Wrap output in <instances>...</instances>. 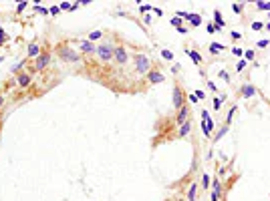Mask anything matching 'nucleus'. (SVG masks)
Returning <instances> with one entry per match:
<instances>
[{
	"mask_svg": "<svg viewBox=\"0 0 270 201\" xmlns=\"http://www.w3.org/2000/svg\"><path fill=\"white\" fill-rule=\"evenodd\" d=\"M268 44H270V40H258V42H256V46H258V48H266Z\"/></svg>",
	"mask_w": 270,
	"mask_h": 201,
	"instance_id": "29",
	"label": "nucleus"
},
{
	"mask_svg": "<svg viewBox=\"0 0 270 201\" xmlns=\"http://www.w3.org/2000/svg\"><path fill=\"white\" fill-rule=\"evenodd\" d=\"M24 64H26V60H22V62H18V64H14V67H12V73H18V70H20Z\"/></svg>",
	"mask_w": 270,
	"mask_h": 201,
	"instance_id": "28",
	"label": "nucleus"
},
{
	"mask_svg": "<svg viewBox=\"0 0 270 201\" xmlns=\"http://www.w3.org/2000/svg\"><path fill=\"white\" fill-rule=\"evenodd\" d=\"M226 133H228V125H224V127H222V129H220V131L216 133V141H220V139H222V137H224Z\"/></svg>",
	"mask_w": 270,
	"mask_h": 201,
	"instance_id": "22",
	"label": "nucleus"
},
{
	"mask_svg": "<svg viewBox=\"0 0 270 201\" xmlns=\"http://www.w3.org/2000/svg\"><path fill=\"white\" fill-rule=\"evenodd\" d=\"M4 40H6V30H4V28H0V44H2Z\"/></svg>",
	"mask_w": 270,
	"mask_h": 201,
	"instance_id": "38",
	"label": "nucleus"
},
{
	"mask_svg": "<svg viewBox=\"0 0 270 201\" xmlns=\"http://www.w3.org/2000/svg\"><path fill=\"white\" fill-rule=\"evenodd\" d=\"M232 8H234V12H236V14H240V12H242V4H232Z\"/></svg>",
	"mask_w": 270,
	"mask_h": 201,
	"instance_id": "39",
	"label": "nucleus"
},
{
	"mask_svg": "<svg viewBox=\"0 0 270 201\" xmlns=\"http://www.w3.org/2000/svg\"><path fill=\"white\" fill-rule=\"evenodd\" d=\"M256 8L258 10H268L270 12V2H256Z\"/></svg>",
	"mask_w": 270,
	"mask_h": 201,
	"instance_id": "23",
	"label": "nucleus"
},
{
	"mask_svg": "<svg viewBox=\"0 0 270 201\" xmlns=\"http://www.w3.org/2000/svg\"><path fill=\"white\" fill-rule=\"evenodd\" d=\"M48 62H51V54L48 52H41L38 56H36V62H34V68L36 70H42V68L47 67Z\"/></svg>",
	"mask_w": 270,
	"mask_h": 201,
	"instance_id": "5",
	"label": "nucleus"
},
{
	"mask_svg": "<svg viewBox=\"0 0 270 201\" xmlns=\"http://www.w3.org/2000/svg\"><path fill=\"white\" fill-rule=\"evenodd\" d=\"M240 36H242V34H240V32H236V30L232 32V38H234V40H238V38H240Z\"/></svg>",
	"mask_w": 270,
	"mask_h": 201,
	"instance_id": "44",
	"label": "nucleus"
},
{
	"mask_svg": "<svg viewBox=\"0 0 270 201\" xmlns=\"http://www.w3.org/2000/svg\"><path fill=\"white\" fill-rule=\"evenodd\" d=\"M246 64H248V60H246V58L238 60V64H236V70H238V73H242L244 68H246Z\"/></svg>",
	"mask_w": 270,
	"mask_h": 201,
	"instance_id": "21",
	"label": "nucleus"
},
{
	"mask_svg": "<svg viewBox=\"0 0 270 201\" xmlns=\"http://www.w3.org/2000/svg\"><path fill=\"white\" fill-rule=\"evenodd\" d=\"M177 32H179V34H186V32H188V28L182 26V28H177Z\"/></svg>",
	"mask_w": 270,
	"mask_h": 201,
	"instance_id": "47",
	"label": "nucleus"
},
{
	"mask_svg": "<svg viewBox=\"0 0 270 201\" xmlns=\"http://www.w3.org/2000/svg\"><path fill=\"white\" fill-rule=\"evenodd\" d=\"M34 10H36V12H38V14H48V10H47V8L38 6V4H34Z\"/></svg>",
	"mask_w": 270,
	"mask_h": 201,
	"instance_id": "31",
	"label": "nucleus"
},
{
	"mask_svg": "<svg viewBox=\"0 0 270 201\" xmlns=\"http://www.w3.org/2000/svg\"><path fill=\"white\" fill-rule=\"evenodd\" d=\"M214 121H212V117H210V113L208 111H202V131H204V135L206 137H210L212 135V131H214Z\"/></svg>",
	"mask_w": 270,
	"mask_h": 201,
	"instance_id": "4",
	"label": "nucleus"
},
{
	"mask_svg": "<svg viewBox=\"0 0 270 201\" xmlns=\"http://www.w3.org/2000/svg\"><path fill=\"white\" fill-rule=\"evenodd\" d=\"M198 97V99H204V97H206V93H204V91H196V93H194Z\"/></svg>",
	"mask_w": 270,
	"mask_h": 201,
	"instance_id": "42",
	"label": "nucleus"
},
{
	"mask_svg": "<svg viewBox=\"0 0 270 201\" xmlns=\"http://www.w3.org/2000/svg\"><path fill=\"white\" fill-rule=\"evenodd\" d=\"M220 79H224L226 82H230V74H228V70H220Z\"/></svg>",
	"mask_w": 270,
	"mask_h": 201,
	"instance_id": "32",
	"label": "nucleus"
},
{
	"mask_svg": "<svg viewBox=\"0 0 270 201\" xmlns=\"http://www.w3.org/2000/svg\"><path fill=\"white\" fill-rule=\"evenodd\" d=\"M161 56L165 60H173V52H171V50H161Z\"/></svg>",
	"mask_w": 270,
	"mask_h": 201,
	"instance_id": "25",
	"label": "nucleus"
},
{
	"mask_svg": "<svg viewBox=\"0 0 270 201\" xmlns=\"http://www.w3.org/2000/svg\"><path fill=\"white\" fill-rule=\"evenodd\" d=\"M188 113H189V111H188V109H186V107H182V109H179V113H177V125H183V123H186V121H188Z\"/></svg>",
	"mask_w": 270,
	"mask_h": 201,
	"instance_id": "13",
	"label": "nucleus"
},
{
	"mask_svg": "<svg viewBox=\"0 0 270 201\" xmlns=\"http://www.w3.org/2000/svg\"><path fill=\"white\" fill-rule=\"evenodd\" d=\"M101 30H93V32L89 34V40H97V38H101Z\"/></svg>",
	"mask_w": 270,
	"mask_h": 201,
	"instance_id": "24",
	"label": "nucleus"
},
{
	"mask_svg": "<svg viewBox=\"0 0 270 201\" xmlns=\"http://www.w3.org/2000/svg\"><path fill=\"white\" fill-rule=\"evenodd\" d=\"M135 70L137 73H149L151 70V60L145 54H135Z\"/></svg>",
	"mask_w": 270,
	"mask_h": 201,
	"instance_id": "1",
	"label": "nucleus"
},
{
	"mask_svg": "<svg viewBox=\"0 0 270 201\" xmlns=\"http://www.w3.org/2000/svg\"><path fill=\"white\" fill-rule=\"evenodd\" d=\"M30 74H18V76H16V82H18V87H28V85H30Z\"/></svg>",
	"mask_w": 270,
	"mask_h": 201,
	"instance_id": "12",
	"label": "nucleus"
},
{
	"mask_svg": "<svg viewBox=\"0 0 270 201\" xmlns=\"http://www.w3.org/2000/svg\"><path fill=\"white\" fill-rule=\"evenodd\" d=\"M188 54H189V58L194 60L196 64H200V62H202V56H200V52H196V50H188Z\"/></svg>",
	"mask_w": 270,
	"mask_h": 201,
	"instance_id": "18",
	"label": "nucleus"
},
{
	"mask_svg": "<svg viewBox=\"0 0 270 201\" xmlns=\"http://www.w3.org/2000/svg\"><path fill=\"white\" fill-rule=\"evenodd\" d=\"M256 94V87H252V85H244L242 87V97L244 99H250V97H254Z\"/></svg>",
	"mask_w": 270,
	"mask_h": 201,
	"instance_id": "11",
	"label": "nucleus"
},
{
	"mask_svg": "<svg viewBox=\"0 0 270 201\" xmlns=\"http://www.w3.org/2000/svg\"><path fill=\"white\" fill-rule=\"evenodd\" d=\"M196 191H198V185H192V187H189V191H188L189 201H196Z\"/></svg>",
	"mask_w": 270,
	"mask_h": 201,
	"instance_id": "20",
	"label": "nucleus"
},
{
	"mask_svg": "<svg viewBox=\"0 0 270 201\" xmlns=\"http://www.w3.org/2000/svg\"><path fill=\"white\" fill-rule=\"evenodd\" d=\"M208 88H210V91H214V93H216V82H212V80H208Z\"/></svg>",
	"mask_w": 270,
	"mask_h": 201,
	"instance_id": "41",
	"label": "nucleus"
},
{
	"mask_svg": "<svg viewBox=\"0 0 270 201\" xmlns=\"http://www.w3.org/2000/svg\"><path fill=\"white\" fill-rule=\"evenodd\" d=\"M171 24H173L176 28H182V18H177V16L176 18H171Z\"/></svg>",
	"mask_w": 270,
	"mask_h": 201,
	"instance_id": "30",
	"label": "nucleus"
},
{
	"mask_svg": "<svg viewBox=\"0 0 270 201\" xmlns=\"http://www.w3.org/2000/svg\"><path fill=\"white\" fill-rule=\"evenodd\" d=\"M139 10H141V12H149V10H151V4H141Z\"/></svg>",
	"mask_w": 270,
	"mask_h": 201,
	"instance_id": "40",
	"label": "nucleus"
},
{
	"mask_svg": "<svg viewBox=\"0 0 270 201\" xmlns=\"http://www.w3.org/2000/svg\"><path fill=\"white\" fill-rule=\"evenodd\" d=\"M143 22H145V24H149V22H151V16H149V14H145V16H143Z\"/></svg>",
	"mask_w": 270,
	"mask_h": 201,
	"instance_id": "43",
	"label": "nucleus"
},
{
	"mask_svg": "<svg viewBox=\"0 0 270 201\" xmlns=\"http://www.w3.org/2000/svg\"><path fill=\"white\" fill-rule=\"evenodd\" d=\"M113 56L119 64H125V62H127V50H125V46H115L113 48Z\"/></svg>",
	"mask_w": 270,
	"mask_h": 201,
	"instance_id": "6",
	"label": "nucleus"
},
{
	"mask_svg": "<svg viewBox=\"0 0 270 201\" xmlns=\"http://www.w3.org/2000/svg\"><path fill=\"white\" fill-rule=\"evenodd\" d=\"M268 18H270V12H268Z\"/></svg>",
	"mask_w": 270,
	"mask_h": 201,
	"instance_id": "50",
	"label": "nucleus"
},
{
	"mask_svg": "<svg viewBox=\"0 0 270 201\" xmlns=\"http://www.w3.org/2000/svg\"><path fill=\"white\" fill-rule=\"evenodd\" d=\"M260 28H264L262 22H252V30H260Z\"/></svg>",
	"mask_w": 270,
	"mask_h": 201,
	"instance_id": "37",
	"label": "nucleus"
},
{
	"mask_svg": "<svg viewBox=\"0 0 270 201\" xmlns=\"http://www.w3.org/2000/svg\"><path fill=\"white\" fill-rule=\"evenodd\" d=\"M220 30H222V28H220V26H216V24H208V32H210V34L220 32Z\"/></svg>",
	"mask_w": 270,
	"mask_h": 201,
	"instance_id": "27",
	"label": "nucleus"
},
{
	"mask_svg": "<svg viewBox=\"0 0 270 201\" xmlns=\"http://www.w3.org/2000/svg\"><path fill=\"white\" fill-rule=\"evenodd\" d=\"M202 185H204V189H208V187H210V175H204Z\"/></svg>",
	"mask_w": 270,
	"mask_h": 201,
	"instance_id": "33",
	"label": "nucleus"
},
{
	"mask_svg": "<svg viewBox=\"0 0 270 201\" xmlns=\"http://www.w3.org/2000/svg\"><path fill=\"white\" fill-rule=\"evenodd\" d=\"M59 10H61L59 6H51V8H48V14H53V16H57V14H59Z\"/></svg>",
	"mask_w": 270,
	"mask_h": 201,
	"instance_id": "36",
	"label": "nucleus"
},
{
	"mask_svg": "<svg viewBox=\"0 0 270 201\" xmlns=\"http://www.w3.org/2000/svg\"><path fill=\"white\" fill-rule=\"evenodd\" d=\"M266 30H270V22H268V24H266Z\"/></svg>",
	"mask_w": 270,
	"mask_h": 201,
	"instance_id": "49",
	"label": "nucleus"
},
{
	"mask_svg": "<svg viewBox=\"0 0 270 201\" xmlns=\"http://www.w3.org/2000/svg\"><path fill=\"white\" fill-rule=\"evenodd\" d=\"M214 20H216V26L224 28V24H226V22H224V18H222V12H220V10H216V12H214Z\"/></svg>",
	"mask_w": 270,
	"mask_h": 201,
	"instance_id": "17",
	"label": "nucleus"
},
{
	"mask_svg": "<svg viewBox=\"0 0 270 201\" xmlns=\"http://www.w3.org/2000/svg\"><path fill=\"white\" fill-rule=\"evenodd\" d=\"M220 197H222V185H220V181L214 179V191H212V195H210V199L212 201H220Z\"/></svg>",
	"mask_w": 270,
	"mask_h": 201,
	"instance_id": "9",
	"label": "nucleus"
},
{
	"mask_svg": "<svg viewBox=\"0 0 270 201\" xmlns=\"http://www.w3.org/2000/svg\"><path fill=\"white\" fill-rule=\"evenodd\" d=\"M113 48L115 46H111V44H99L95 52L99 54V58H101L103 62H109V60L113 58Z\"/></svg>",
	"mask_w": 270,
	"mask_h": 201,
	"instance_id": "3",
	"label": "nucleus"
},
{
	"mask_svg": "<svg viewBox=\"0 0 270 201\" xmlns=\"http://www.w3.org/2000/svg\"><path fill=\"white\" fill-rule=\"evenodd\" d=\"M224 50V44H220V42H212L210 44V52L212 54H218V52H222Z\"/></svg>",
	"mask_w": 270,
	"mask_h": 201,
	"instance_id": "16",
	"label": "nucleus"
},
{
	"mask_svg": "<svg viewBox=\"0 0 270 201\" xmlns=\"http://www.w3.org/2000/svg\"><path fill=\"white\" fill-rule=\"evenodd\" d=\"M234 54H236V56H240V54H244V50H242V48H234Z\"/></svg>",
	"mask_w": 270,
	"mask_h": 201,
	"instance_id": "45",
	"label": "nucleus"
},
{
	"mask_svg": "<svg viewBox=\"0 0 270 201\" xmlns=\"http://www.w3.org/2000/svg\"><path fill=\"white\" fill-rule=\"evenodd\" d=\"M147 79H149V82H151V85H157V82H163V79H165V76H163L159 70H149V73H147Z\"/></svg>",
	"mask_w": 270,
	"mask_h": 201,
	"instance_id": "8",
	"label": "nucleus"
},
{
	"mask_svg": "<svg viewBox=\"0 0 270 201\" xmlns=\"http://www.w3.org/2000/svg\"><path fill=\"white\" fill-rule=\"evenodd\" d=\"M59 56H61L65 62H79V60H81V54L75 52V50H71L69 46H61L59 48Z\"/></svg>",
	"mask_w": 270,
	"mask_h": 201,
	"instance_id": "2",
	"label": "nucleus"
},
{
	"mask_svg": "<svg viewBox=\"0 0 270 201\" xmlns=\"http://www.w3.org/2000/svg\"><path fill=\"white\" fill-rule=\"evenodd\" d=\"M189 131H192V123L189 121H186L183 125H179V137H188Z\"/></svg>",
	"mask_w": 270,
	"mask_h": 201,
	"instance_id": "14",
	"label": "nucleus"
},
{
	"mask_svg": "<svg viewBox=\"0 0 270 201\" xmlns=\"http://www.w3.org/2000/svg\"><path fill=\"white\" fill-rule=\"evenodd\" d=\"M189 103H198V97H196V94H189Z\"/></svg>",
	"mask_w": 270,
	"mask_h": 201,
	"instance_id": "46",
	"label": "nucleus"
},
{
	"mask_svg": "<svg viewBox=\"0 0 270 201\" xmlns=\"http://www.w3.org/2000/svg\"><path fill=\"white\" fill-rule=\"evenodd\" d=\"M0 62H2V58H0Z\"/></svg>",
	"mask_w": 270,
	"mask_h": 201,
	"instance_id": "51",
	"label": "nucleus"
},
{
	"mask_svg": "<svg viewBox=\"0 0 270 201\" xmlns=\"http://www.w3.org/2000/svg\"><path fill=\"white\" fill-rule=\"evenodd\" d=\"M2 103H4V97H0V107H2Z\"/></svg>",
	"mask_w": 270,
	"mask_h": 201,
	"instance_id": "48",
	"label": "nucleus"
},
{
	"mask_svg": "<svg viewBox=\"0 0 270 201\" xmlns=\"http://www.w3.org/2000/svg\"><path fill=\"white\" fill-rule=\"evenodd\" d=\"M234 113H236V107L230 109V113L226 115V125H230V121H232V117H234Z\"/></svg>",
	"mask_w": 270,
	"mask_h": 201,
	"instance_id": "26",
	"label": "nucleus"
},
{
	"mask_svg": "<svg viewBox=\"0 0 270 201\" xmlns=\"http://www.w3.org/2000/svg\"><path fill=\"white\" fill-rule=\"evenodd\" d=\"M224 99H226V94H222V97H214V111H220V107H222V103H224Z\"/></svg>",
	"mask_w": 270,
	"mask_h": 201,
	"instance_id": "19",
	"label": "nucleus"
},
{
	"mask_svg": "<svg viewBox=\"0 0 270 201\" xmlns=\"http://www.w3.org/2000/svg\"><path fill=\"white\" fill-rule=\"evenodd\" d=\"M42 50H41V46L36 44V42H32V44H28V56H38Z\"/></svg>",
	"mask_w": 270,
	"mask_h": 201,
	"instance_id": "15",
	"label": "nucleus"
},
{
	"mask_svg": "<svg viewBox=\"0 0 270 201\" xmlns=\"http://www.w3.org/2000/svg\"><path fill=\"white\" fill-rule=\"evenodd\" d=\"M173 107L176 109H182L183 107V93H182V88L177 87H173Z\"/></svg>",
	"mask_w": 270,
	"mask_h": 201,
	"instance_id": "7",
	"label": "nucleus"
},
{
	"mask_svg": "<svg viewBox=\"0 0 270 201\" xmlns=\"http://www.w3.org/2000/svg\"><path fill=\"white\" fill-rule=\"evenodd\" d=\"M26 6H28V2H18V4H16V10H18V12H22Z\"/></svg>",
	"mask_w": 270,
	"mask_h": 201,
	"instance_id": "34",
	"label": "nucleus"
},
{
	"mask_svg": "<svg viewBox=\"0 0 270 201\" xmlns=\"http://www.w3.org/2000/svg\"><path fill=\"white\" fill-rule=\"evenodd\" d=\"M81 50H83V52H87V54H91V52L97 50V46H95L91 40H83V42H81Z\"/></svg>",
	"mask_w": 270,
	"mask_h": 201,
	"instance_id": "10",
	"label": "nucleus"
},
{
	"mask_svg": "<svg viewBox=\"0 0 270 201\" xmlns=\"http://www.w3.org/2000/svg\"><path fill=\"white\" fill-rule=\"evenodd\" d=\"M244 56H246V60H252L254 58V50H244Z\"/></svg>",
	"mask_w": 270,
	"mask_h": 201,
	"instance_id": "35",
	"label": "nucleus"
}]
</instances>
